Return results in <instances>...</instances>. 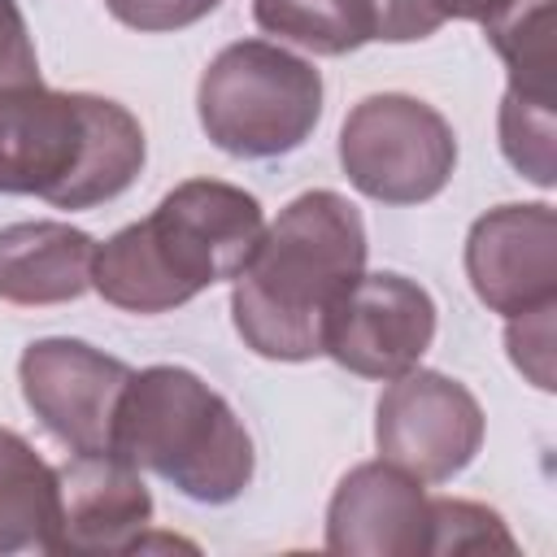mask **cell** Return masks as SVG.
Segmentation results:
<instances>
[{
  "mask_svg": "<svg viewBox=\"0 0 557 557\" xmlns=\"http://www.w3.org/2000/svg\"><path fill=\"white\" fill-rule=\"evenodd\" d=\"M361 274L366 222L357 205L331 187L296 196L235 274L231 318L244 348L265 361L322 357L326 326Z\"/></svg>",
  "mask_w": 557,
  "mask_h": 557,
  "instance_id": "cell-1",
  "label": "cell"
},
{
  "mask_svg": "<svg viewBox=\"0 0 557 557\" xmlns=\"http://www.w3.org/2000/svg\"><path fill=\"white\" fill-rule=\"evenodd\" d=\"M261 231L265 213L252 191L222 178H187L148 218L96 244L91 287L126 313H170L235 278Z\"/></svg>",
  "mask_w": 557,
  "mask_h": 557,
  "instance_id": "cell-2",
  "label": "cell"
},
{
  "mask_svg": "<svg viewBox=\"0 0 557 557\" xmlns=\"http://www.w3.org/2000/svg\"><path fill=\"white\" fill-rule=\"evenodd\" d=\"M144 157V126L117 100L44 83L0 91V191L9 196L96 209L135 183Z\"/></svg>",
  "mask_w": 557,
  "mask_h": 557,
  "instance_id": "cell-3",
  "label": "cell"
},
{
  "mask_svg": "<svg viewBox=\"0 0 557 557\" xmlns=\"http://www.w3.org/2000/svg\"><path fill=\"white\" fill-rule=\"evenodd\" d=\"M109 453L152 470L200 505H226L252 483V435L239 413L187 366L131 370Z\"/></svg>",
  "mask_w": 557,
  "mask_h": 557,
  "instance_id": "cell-4",
  "label": "cell"
},
{
  "mask_svg": "<svg viewBox=\"0 0 557 557\" xmlns=\"http://www.w3.org/2000/svg\"><path fill=\"white\" fill-rule=\"evenodd\" d=\"M196 113L213 148L244 161L283 157L322 117V74L270 39H239L205 65Z\"/></svg>",
  "mask_w": 557,
  "mask_h": 557,
  "instance_id": "cell-5",
  "label": "cell"
},
{
  "mask_svg": "<svg viewBox=\"0 0 557 557\" xmlns=\"http://www.w3.org/2000/svg\"><path fill=\"white\" fill-rule=\"evenodd\" d=\"M339 165L348 183L379 205H422L453 178L457 139L426 100L383 91L348 109L339 126Z\"/></svg>",
  "mask_w": 557,
  "mask_h": 557,
  "instance_id": "cell-6",
  "label": "cell"
},
{
  "mask_svg": "<svg viewBox=\"0 0 557 557\" xmlns=\"http://www.w3.org/2000/svg\"><path fill=\"white\" fill-rule=\"evenodd\" d=\"M379 457L422 483H448L483 444V409L474 392L440 370H405L387 379L374 409Z\"/></svg>",
  "mask_w": 557,
  "mask_h": 557,
  "instance_id": "cell-7",
  "label": "cell"
},
{
  "mask_svg": "<svg viewBox=\"0 0 557 557\" xmlns=\"http://www.w3.org/2000/svg\"><path fill=\"white\" fill-rule=\"evenodd\" d=\"M131 366L70 335L26 344L17 361L22 400L70 453H109L113 413Z\"/></svg>",
  "mask_w": 557,
  "mask_h": 557,
  "instance_id": "cell-8",
  "label": "cell"
},
{
  "mask_svg": "<svg viewBox=\"0 0 557 557\" xmlns=\"http://www.w3.org/2000/svg\"><path fill=\"white\" fill-rule=\"evenodd\" d=\"M435 339V300L422 283L379 270L361 274L339 300L322 352L361 379H396L422 361Z\"/></svg>",
  "mask_w": 557,
  "mask_h": 557,
  "instance_id": "cell-9",
  "label": "cell"
},
{
  "mask_svg": "<svg viewBox=\"0 0 557 557\" xmlns=\"http://www.w3.org/2000/svg\"><path fill=\"white\" fill-rule=\"evenodd\" d=\"M474 296L505 318L557 300V213L553 205H496L466 235Z\"/></svg>",
  "mask_w": 557,
  "mask_h": 557,
  "instance_id": "cell-10",
  "label": "cell"
},
{
  "mask_svg": "<svg viewBox=\"0 0 557 557\" xmlns=\"http://www.w3.org/2000/svg\"><path fill=\"white\" fill-rule=\"evenodd\" d=\"M431 540L422 479L392 461L352 466L326 505V548L344 557H418Z\"/></svg>",
  "mask_w": 557,
  "mask_h": 557,
  "instance_id": "cell-11",
  "label": "cell"
},
{
  "mask_svg": "<svg viewBox=\"0 0 557 557\" xmlns=\"http://www.w3.org/2000/svg\"><path fill=\"white\" fill-rule=\"evenodd\" d=\"M61 522L52 553H135L152 522V492L117 453H74L57 466Z\"/></svg>",
  "mask_w": 557,
  "mask_h": 557,
  "instance_id": "cell-12",
  "label": "cell"
},
{
  "mask_svg": "<svg viewBox=\"0 0 557 557\" xmlns=\"http://www.w3.org/2000/svg\"><path fill=\"white\" fill-rule=\"evenodd\" d=\"M96 239L70 222L0 226V300L65 305L91 287Z\"/></svg>",
  "mask_w": 557,
  "mask_h": 557,
  "instance_id": "cell-13",
  "label": "cell"
},
{
  "mask_svg": "<svg viewBox=\"0 0 557 557\" xmlns=\"http://www.w3.org/2000/svg\"><path fill=\"white\" fill-rule=\"evenodd\" d=\"M61 522L57 466H48L17 431L0 426V557L52 553Z\"/></svg>",
  "mask_w": 557,
  "mask_h": 557,
  "instance_id": "cell-14",
  "label": "cell"
},
{
  "mask_svg": "<svg viewBox=\"0 0 557 557\" xmlns=\"http://www.w3.org/2000/svg\"><path fill=\"white\" fill-rule=\"evenodd\" d=\"M252 17L265 35L318 57H344L374 39L370 0H252Z\"/></svg>",
  "mask_w": 557,
  "mask_h": 557,
  "instance_id": "cell-15",
  "label": "cell"
},
{
  "mask_svg": "<svg viewBox=\"0 0 557 557\" xmlns=\"http://www.w3.org/2000/svg\"><path fill=\"white\" fill-rule=\"evenodd\" d=\"M557 0H505L483 17L487 44L509 65V87L522 96L553 100V70H557Z\"/></svg>",
  "mask_w": 557,
  "mask_h": 557,
  "instance_id": "cell-16",
  "label": "cell"
},
{
  "mask_svg": "<svg viewBox=\"0 0 557 557\" xmlns=\"http://www.w3.org/2000/svg\"><path fill=\"white\" fill-rule=\"evenodd\" d=\"M553 139H557L553 100L522 96V91L509 87L505 100H500V152L535 187H553L557 183V148H553Z\"/></svg>",
  "mask_w": 557,
  "mask_h": 557,
  "instance_id": "cell-17",
  "label": "cell"
},
{
  "mask_svg": "<svg viewBox=\"0 0 557 557\" xmlns=\"http://www.w3.org/2000/svg\"><path fill=\"white\" fill-rule=\"evenodd\" d=\"M513 553V535L500 522L496 509L474 505V500H453L440 496L431 500V540L426 553Z\"/></svg>",
  "mask_w": 557,
  "mask_h": 557,
  "instance_id": "cell-18",
  "label": "cell"
},
{
  "mask_svg": "<svg viewBox=\"0 0 557 557\" xmlns=\"http://www.w3.org/2000/svg\"><path fill=\"white\" fill-rule=\"evenodd\" d=\"M553 313H557V300H553V305H540V309H531V313H518V318H509V326H505L509 361H513L540 392H553Z\"/></svg>",
  "mask_w": 557,
  "mask_h": 557,
  "instance_id": "cell-19",
  "label": "cell"
},
{
  "mask_svg": "<svg viewBox=\"0 0 557 557\" xmlns=\"http://www.w3.org/2000/svg\"><path fill=\"white\" fill-rule=\"evenodd\" d=\"M222 0H104V9L144 35H165V30H183L196 26L200 17H209Z\"/></svg>",
  "mask_w": 557,
  "mask_h": 557,
  "instance_id": "cell-20",
  "label": "cell"
},
{
  "mask_svg": "<svg viewBox=\"0 0 557 557\" xmlns=\"http://www.w3.org/2000/svg\"><path fill=\"white\" fill-rule=\"evenodd\" d=\"M39 83V57L17 0H0V91Z\"/></svg>",
  "mask_w": 557,
  "mask_h": 557,
  "instance_id": "cell-21",
  "label": "cell"
},
{
  "mask_svg": "<svg viewBox=\"0 0 557 557\" xmlns=\"http://www.w3.org/2000/svg\"><path fill=\"white\" fill-rule=\"evenodd\" d=\"M374 9V39L383 44H413L444 26L431 0H370Z\"/></svg>",
  "mask_w": 557,
  "mask_h": 557,
  "instance_id": "cell-22",
  "label": "cell"
},
{
  "mask_svg": "<svg viewBox=\"0 0 557 557\" xmlns=\"http://www.w3.org/2000/svg\"><path fill=\"white\" fill-rule=\"evenodd\" d=\"M435 4V13L448 22V17H457V22H483L492 9H500L505 0H431Z\"/></svg>",
  "mask_w": 557,
  "mask_h": 557,
  "instance_id": "cell-23",
  "label": "cell"
}]
</instances>
